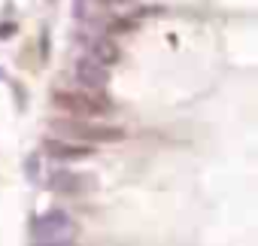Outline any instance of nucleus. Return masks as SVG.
Segmentation results:
<instances>
[{"label":"nucleus","mask_w":258,"mask_h":246,"mask_svg":"<svg viewBox=\"0 0 258 246\" xmlns=\"http://www.w3.org/2000/svg\"><path fill=\"white\" fill-rule=\"evenodd\" d=\"M85 46H88V55L94 58V61H100V64H118V58H121V52H118V46L112 43V40H103V37H88L85 40Z\"/></svg>","instance_id":"obj_7"},{"label":"nucleus","mask_w":258,"mask_h":246,"mask_svg":"<svg viewBox=\"0 0 258 246\" xmlns=\"http://www.w3.org/2000/svg\"><path fill=\"white\" fill-rule=\"evenodd\" d=\"M52 131L61 137H76L82 143H118V140H124L121 128L100 125L94 118H55Z\"/></svg>","instance_id":"obj_1"},{"label":"nucleus","mask_w":258,"mask_h":246,"mask_svg":"<svg viewBox=\"0 0 258 246\" xmlns=\"http://www.w3.org/2000/svg\"><path fill=\"white\" fill-rule=\"evenodd\" d=\"M76 225L64 210H49L34 222V243H73Z\"/></svg>","instance_id":"obj_3"},{"label":"nucleus","mask_w":258,"mask_h":246,"mask_svg":"<svg viewBox=\"0 0 258 246\" xmlns=\"http://www.w3.org/2000/svg\"><path fill=\"white\" fill-rule=\"evenodd\" d=\"M16 34V25L13 22H4V25H0V37H13Z\"/></svg>","instance_id":"obj_8"},{"label":"nucleus","mask_w":258,"mask_h":246,"mask_svg":"<svg viewBox=\"0 0 258 246\" xmlns=\"http://www.w3.org/2000/svg\"><path fill=\"white\" fill-rule=\"evenodd\" d=\"M91 176H85V173H73V170H55L52 176H49V189L52 192H67V195H73V192H82V189H91Z\"/></svg>","instance_id":"obj_6"},{"label":"nucleus","mask_w":258,"mask_h":246,"mask_svg":"<svg viewBox=\"0 0 258 246\" xmlns=\"http://www.w3.org/2000/svg\"><path fill=\"white\" fill-rule=\"evenodd\" d=\"M52 103L76 118H100L112 109V103L94 91V88H79V91H55L52 94Z\"/></svg>","instance_id":"obj_2"},{"label":"nucleus","mask_w":258,"mask_h":246,"mask_svg":"<svg viewBox=\"0 0 258 246\" xmlns=\"http://www.w3.org/2000/svg\"><path fill=\"white\" fill-rule=\"evenodd\" d=\"M0 79H7V73H4V67H0Z\"/></svg>","instance_id":"obj_10"},{"label":"nucleus","mask_w":258,"mask_h":246,"mask_svg":"<svg viewBox=\"0 0 258 246\" xmlns=\"http://www.w3.org/2000/svg\"><path fill=\"white\" fill-rule=\"evenodd\" d=\"M28 176H31V179H37V155H31V158H28Z\"/></svg>","instance_id":"obj_9"},{"label":"nucleus","mask_w":258,"mask_h":246,"mask_svg":"<svg viewBox=\"0 0 258 246\" xmlns=\"http://www.w3.org/2000/svg\"><path fill=\"white\" fill-rule=\"evenodd\" d=\"M43 152L52 161H85L94 155V143H70L64 137H49L43 143Z\"/></svg>","instance_id":"obj_4"},{"label":"nucleus","mask_w":258,"mask_h":246,"mask_svg":"<svg viewBox=\"0 0 258 246\" xmlns=\"http://www.w3.org/2000/svg\"><path fill=\"white\" fill-rule=\"evenodd\" d=\"M73 76H76V82H79L82 88L103 91V88H106V82H109V67H106V64H100V61H94L91 55H85V58H79V61H76Z\"/></svg>","instance_id":"obj_5"}]
</instances>
